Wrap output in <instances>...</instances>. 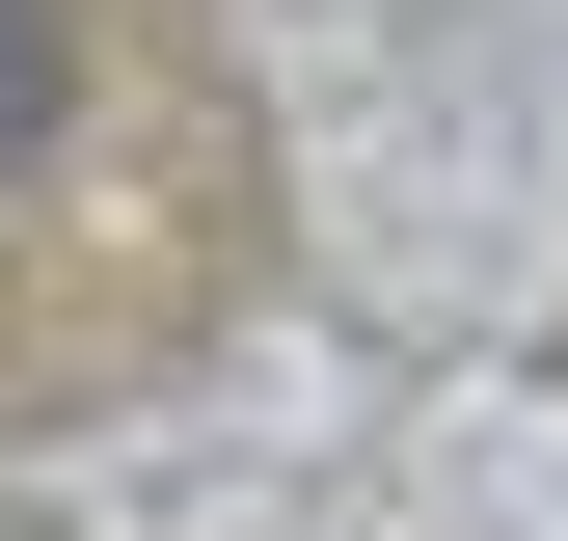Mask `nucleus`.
I'll use <instances>...</instances> for the list:
<instances>
[{
  "instance_id": "f257e3e1",
  "label": "nucleus",
  "mask_w": 568,
  "mask_h": 541,
  "mask_svg": "<svg viewBox=\"0 0 568 541\" xmlns=\"http://www.w3.org/2000/svg\"><path fill=\"white\" fill-rule=\"evenodd\" d=\"M54 82H82V28H54V0H0V163L54 135Z\"/></svg>"
}]
</instances>
